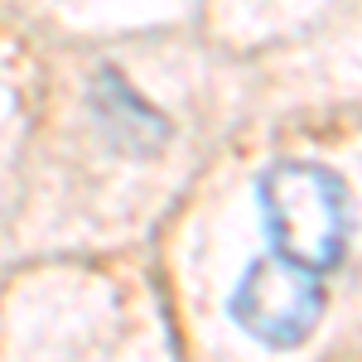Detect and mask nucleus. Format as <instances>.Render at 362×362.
Returning <instances> with one entry per match:
<instances>
[{
  "label": "nucleus",
  "mask_w": 362,
  "mask_h": 362,
  "mask_svg": "<svg viewBox=\"0 0 362 362\" xmlns=\"http://www.w3.org/2000/svg\"><path fill=\"white\" fill-rule=\"evenodd\" d=\"M97 107H102L107 131L121 136V126H126V140L140 145V150H150V145H160V140H165V121L150 112V107H145V102H140V97L121 83L116 73H97Z\"/></svg>",
  "instance_id": "obj_3"
},
{
  "label": "nucleus",
  "mask_w": 362,
  "mask_h": 362,
  "mask_svg": "<svg viewBox=\"0 0 362 362\" xmlns=\"http://www.w3.org/2000/svg\"><path fill=\"white\" fill-rule=\"evenodd\" d=\"M227 309H232L237 329L251 334L256 343L300 348L324 319V280L285 256H261L237 280Z\"/></svg>",
  "instance_id": "obj_2"
},
{
  "label": "nucleus",
  "mask_w": 362,
  "mask_h": 362,
  "mask_svg": "<svg viewBox=\"0 0 362 362\" xmlns=\"http://www.w3.org/2000/svg\"><path fill=\"white\" fill-rule=\"evenodd\" d=\"M256 198H261V218L276 242V256L305 266L314 276L334 271L343 261L353 218H348V189L334 169L285 160L261 174Z\"/></svg>",
  "instance_id": "obj_1"
}]
</instances>
